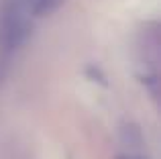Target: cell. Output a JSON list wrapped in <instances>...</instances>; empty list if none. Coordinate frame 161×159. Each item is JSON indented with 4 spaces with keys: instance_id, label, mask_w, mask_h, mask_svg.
Instances as JSON below:
<instances>
[{
    "instance_id": "obj_1",
    "label": "cell",
    "mask_w": 161,
    "mask_h": 159,
    "mask_svg": "<svg viewBox=\"0 0 161 159\" xmlns=\"http://www.w3.org/2000/svg\"><path fill=\"white\" fill-rule=\"evenodd\" d=\"M63 2L65 0H27V6L35 16H47L57 10Z\"/></svg>"
}]
</instances>
